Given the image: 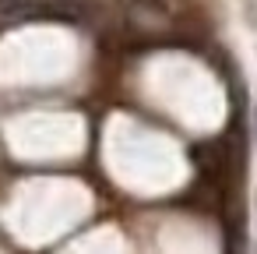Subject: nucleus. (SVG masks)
Here are the masks:
<instances>
[{"label":"nucleus","mask_w":257,"mask_h":254,"mask_svg":"<svg viewBox=\"0 0 257 254\" xmlns=\"http://www.w3.org/2000/svg\"><path fill=\"white\" fill-rule=\"evenodd\" d=\"M22 8H25V0H0V15L18 18V15H22Z\"/></svg>","instance_id":"nucleus-2"},{"label":"nucleus","mask_w":257,"mask_h":254,"mask_svg":"<svg viewBox=\"0 0 257 254\" xmlns=\"http://www.w3.org/2000/svg\"><path fill=\"white\" fill-rule=\"evenodd\" d=\"M194 166L201 173V184L215 187V191H225V180L232 173V152H229V141L218 138V141H204L194 148Z\"/></svg>","instance_id":"nucleus-1"}]
</instances>
